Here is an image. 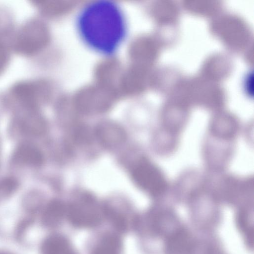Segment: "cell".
<instances>
[{
	"label": "cell",
	"mask_w": 254,
	"mask_h": 254,
	"mask_svg": "<svg viewBox=\"0 0 254 254\" xmlns=\"http://www.w3.org/2000/svg\"><path fill=\"white\" fill-rule=\"evenodd\" d=\"M75 27L87 48L102 56H113L121 47L128 32L127 16L114 0H93L77 12Z\"/></svg>",
	"instance_id": "cell-1"
},
{
	"label": "cell",
	"mask_w": 254,
	"mask_h": 254,
	"mask_svg": "<svg viewBox=\"0 0 254 254\" xmlns=\"http://www.w3.org/2000/svg\"><path fill=\"white\" fill-rule=\"evenodd\" d=\"M45 38L41 22L33 17L23 22L14 32L9 46L18 54L31 57L41 49Z\"/></svg>",
	"instance_id": "cell-2"
},
{
	"label": "cell",
	"mask_w": 254,
	"mask_h": 254,
	"mask_svg": "<svg viewBox=\"0 0 254 254\" xmlns=\"http://www.w3.org/2000/svg\"><path fill=\"white\" fill-rule=\"evenodd\" d=\"M103 209L100 210L93 199L84 196L66 206V216L74 227L86 228L96 227L102 221Z\"/></svg>",
	"instance_id": "cell-3"
},
{
	"label": "cell",
	"mask_w": 254,
	"mask_h": 254,
	"mask_svg": "<svg viewBox=\"0 0 254 254\" xmlns=\"http://www.w3.org/2000/svg\"><path fill=\"white\" fill-rule=\"evenodd\" d=\"M41 82L34 78L16 81L9 87L8 96L27 109L34 110L40 98Z\"/></svg>",
	"instance_id": "cell-4"
},
{
	"label": "cell",
	"mask_w": 254,
	"mask_h": 254,
	"mask_svg": "<svg viewBox=\"0 0 254 254\" xmlns=\"http://www.w3.org/2000/svg\"><path fill=\"white\" fill-rule=\"evenodd\" d=\"M94 135L102 145L113 148L122 144L126 139L124 129L119 125L111 122H104L97 126Z\"/></svg>",
	"instance_id": "cell-5"
},
{
	"label": "cell",
	"mask_w": 254,
	"mask_h": 254,
	"mask_svg": "<svg viewBox=\"0 0 254 254\" xmlns=\"http://www.w3.org/2000/svg\"><path fill=\"white\" fill-rule=\"evenodd\" d=\"M41 254H76L72 246L63 235L53 234L46 238L41 247Z\"/></svg>",
	"instance_id": "cell-6"
},
{
	"label": "cell",
	"mask_w": 254,
	"mask_h": 254,
	"mask_svg": "<svg viewBox=\"0 0 254 254\" xmlns=\"http://www.w3.org/2000/svg\"><path fill=\"white\" fill-rule=\"evenodd\" d=\"M66 206L63 201L54 199L48 203L42 216V222L48 227L59 225L66 216Z\"/></svg>",
	"instance_id": "cell-7"
},
{
	"label": "cell",
	"mask_w": 254,
	"mask_h": 254,
	"mask_svg": "<svg viewBox=\"0 0 254 254\" xmlns=\"http://www.w3.org/2000/svg\"><path fill=\"white\" fill-rule=\"evenodd\" d=\"M14 159L16 162L32 167L40 166L43 156L36 147L28 144L20 145L16 150Z\"/></svg>",
	"instance_id": "cell-8"
},
{
	"label": "cell",
	"mask_w": 254,
	"mask_h": 254,
	"mask_svg": "<svg viewBox=\"0 0 254 254\" xmlns=\"http://www.w3.org/2000/svg\"><path fill=\"white\" fill-rule=\"evenodd\" d=\"M121 241L115 234L104 235L94 247L91 254H120Z\"/></svg>",
	"instance_id": "cell-9"
},
{
	"label": "cell",
	"mask_w": 254,
	"mask_h": 254,
	"mask_svg": "<svg viewBox=\"0 0 254 254\" xmlns=\"http://www.w3.org/2000/svg\"><path fill=\"white\" fill-rule=\"evenodd\" d=\"M189 236L184 231H179L172 235L167 243V250L172 254H180L189 248Z\"/></svg>",
	"instance_id": "cell-10"
},
{
	"label": "cell",
	"mask_w": 254,
	"mask_h": 254,
	"mask_svg": "<svg viewBox=\"0 0 254 254\" xmlns=\"http://www.w3.org/2000/svg\"><path fill=\"white\" fill-rule=\"evenodd\" d=\"M14 20L11 12L7 8L0 6V40L3 41L12 36Z\"/></svg>",
	"instance_id": "cell-11"
},
{
	"label": "cell",
	"mask_w": 254,
	"mask_h": 254,
	"mask_svg": "<svg viewBox=\"0 0 254 254\" xmlns=\"http://www.w3.org/2000/svg\"><path fill=\"white\" fill-rule=\"evenodd\" d=\"M73 137L74 141L79 144H88L92 140L91 131L84 125H78L75 127Z\"/></svg>",
	"instance_id": "cell-12"
},
{
	"label": "cell",
	"mask_w": 254,
	"mask_h": 254,
	"mask_svg": "<svg viewBox=\"0 0 254 254\" xmlns=\"http://www.w3.org/2000/svg\"><path fill=\"white\" fill-rule=\"evenodd\" d=\"M10 58V47L5 41L0 40V75L6 68Z\"/></svg>",
	"instance_id": "cell-13"
},
{
	"label": "cell",
	"mask_w": 254,
	"mask_h": 254,
	"mask_svg": "<svg viewBox=\"0 0 254 254\" xmlns=\"http://www.w3.org/2000/svg\"><path fill=\"white\" fill-rule=\"evenodd\" d=\"M15 182L12 179H7L3 180L1 184V188L6 192H10L15 188Z\"/></svg>",
	"instance_id": "cell-14"
},
{
	"label": "cell",
	"mask_w": 254,
	"mask_h": 254,
	"mask_svg": "<svg viewBox=\"0 0 254 254\" xmlns=\"http://www.w3.org/2000/svg\"><path fill=\"white\" fill-rule=\"evenodd\" d=\"M0 254H9L7 252L0 251Z\"/></svg>",
	"instance_id": "cell-15"
}]
</instances>
